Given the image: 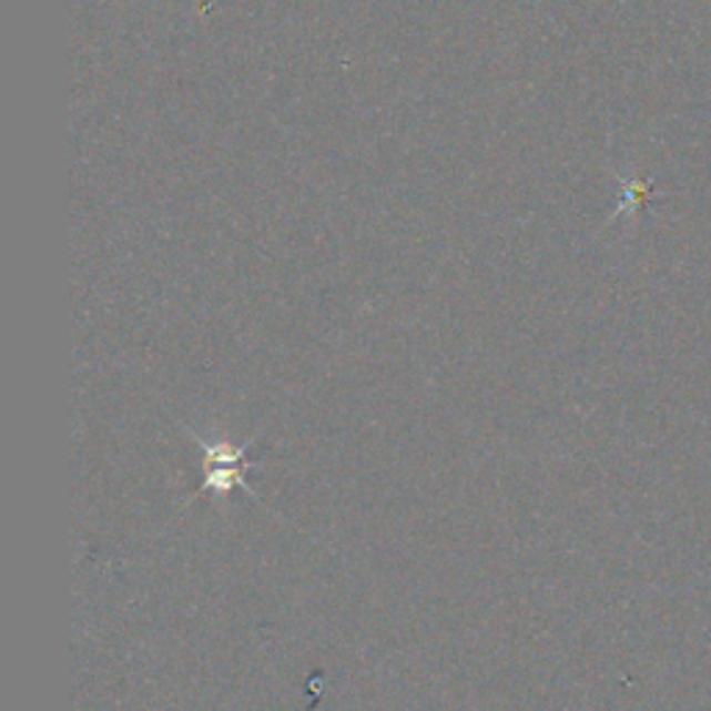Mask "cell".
I'll return each instance as SVG.
<instances>
[{
  "instance_id": "obj_1",
  "label": "cell",
  "mask_w": 711,
  "mask_h": 711,
  "mask_svg": "<svg viewBox=\"0 0 711 711\" xmlns=\"http://www.w3.org/2000/svg\"><path fill=\"white\" fill-rule=\"evenodd\" d=\"M206 450V461H203V489H214V492H228L231 487H245V473L251 461L245 459V450L231 448V445H203Z\"/></svg>"
}]
</instances>
